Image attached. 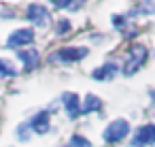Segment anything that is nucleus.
<instances>
[{
	"instance_id": "f257e3e1",
	"label": "nucleus",
	"mask_w": 155,
	"mask_h": 147,
	"mask_svg": "<svg viewBox=\"0 0 155 147\" xmlns=\"http://www.w3.org/2000/svg\"><path fill=\"white\" fill-rule=\"evenodd\" d=\"M147 58H149V51H147L144 45H132L127 49V53H125V64L121 68L123 75L125 77H132L134 73H138L142 68V64L147 62Z\"/></svg>"
},
{
	"instance_id": "f03ea898",
	"label": "nucleus",
	"mask_w": 155,
	"mask_h": 147,
	"mask_svg": "<svg viewBox=\"0 0 155 147\" xmlns=\"http://www.w3.org/2000/svg\"><path fill=\"white\" fill-rule=\"evenodd\" d=\"M89 56V49L87 47H62L58 49L55 53L49 56V62L51 64H74V62H81L83 58Z\"/></svg>"
},
{
	"instance_id": "7ed1b4c3",
	"label": "nucleus",
	"mask_w": 155,
	"mask_h": 147,
	"mask_svg": "<svg viewBox=\"0 0 155 147\" xmlns=\"http://www.w3.org/2000/svg\"><path fill=\"white\" fill-rule=\"evenodd\" d=\"M130 132H132V126H130L127 119H115V121H110V124L104 128L102 138L113 145V143H121L123 138H127Z\"/></svg>"
},
{
	"instance_id": "20e7f679",
	"label": "nucleus",
	"mask_w": 155,
	"mask_h": 147,
	"mask_svg": "<svg viewBox=\"0 0 155 147\" xmlns=\"http://www.w3.org/2000/svg\"><path fill=\"white\" fill-rule=\"evenodd\" d=\"M34 30L32 28H19V30H13L7 39V47L9 49H19V47H26L30 43H34Z\"/></svg>"
},
{
	"instance_id": "39448f33",
	"label": "nucleus",
	"mask_w": 155,
	"mask_h": 147,
	"mask_svg": "<svg viewBox=\"0 0 155 147\" xmlns=\"http://www.w3.org/2000/svg\"><path fill=\"white\" fill-rule=\"evenodd\" d=\"M26 17H28V19H30L34 26H41V28L49 26V19H51L49 9H47L45 5H30V7H28Z\"/></svg>"
},
{
	"instance_id": "423d86ee",
	"label": "nucleus",
	"mask_w": 155,
	"mask_h": 147,
	"mask_svg": "<svg viewBox=\"0 0 155 147\" xmlns=\"http://www.w3.org/2000/svg\"><path fill=\"white\" fill-rule=\"evenodd\" d=\"M28 126L36 134H47L51 130V115H49V111H38L36 115H32V119L28 121Z\"/></svg>"
},
{
	"instance_id": "0eeeda50",
	"label": "nucleus",
	"mask_w": 155,
	"mask_h": 147,
	"mask_svg": "<svg viewBox=\"0 0 155 147\" xmlns=\"http://www.w3.org/2000/svg\"><path fill=\"white\" fill-rule=\"evenodd\" d=\"M153 143H155V124H144V126H140L134 132V138H132V145L134 147L153 145Z\"/></svg>"
},
{
	"instance_id": "6e6552de",
	"label": "nucleus",
	"mask_w": 155,
	"mask_h": 147,
	"mask_svg": "<svg viewBox=\"0 0 155 147\" xmlns=\"http://www.w3.org/2000/svg\"><path fill=\"white\" fill-rule=\"evenodd\" d=\"M62 104H64L66 115H68L70 119H77V117L81 115V98H79L77 94H72V92L62 94Z\"/></svg>"
},
{
	"instance_id": "1a4fd4ad",
	"label": "nucleus",
	"mask_w": 155,
	"mask_h": 147,
	"mask_svg": "<svg viewBox=\"0 0 155 147\" xmlns=\"http://www.w3.org/2000/svg\"><path fill=\"white\" fill-rule=\"evenodd\" d=\"M17 58L24 62V68H26V70H34V68L38 66V62H41V53H38V49H34V47L19 49V51H17Z\"/></svg>"
},
{
	"instance_id": "9d476101",
	"label": "nucleus",
	"mask_w": 155,
	"mask_h": 147,
	"mask_svg": "<svg viewBox=\"0 0 155 147\" xmlns=\"http://www.w3.org/2000/svg\"><path fill=\"white\" fill-rule=\"evenodd\" d=\"M117 73H119V64H117V62H106V64H102L100 68L91 70V77H94L96 81H108V79H113Z\"/></svg>"
},
{
	"instance_id": "9b49d317",
	"label": "nucleus",
	"mask_w": 155,
	"mask_h": 147,
	"mask_svg": "<svg viewBox=\"0 0 155 147\" xmlns=\"http://www.w3.org/2000/svg\"><path fill=\"white\" fill-rule=\"evenodd\" d=\"M100 109H102V100H100L98 96L89 94V96L85 98V102L81 104V115H87V113H96V111H100Z\"/></svg>"
},
{
	"instance_id": "f8f14e48",
	"label": "nucleus",
	"mask_w": 155,
	"mask_h": 147,
	"mask_svg": "<svg viewBox=\"0 0 155 147\" xmlns=\"http://www.w3.org/2000/svg\"><path fill=\"white\" fill-rule=\"evenodd\" d=\"M15 75H17V68L13 66V62L0 58V77H15Z\"/></svg>"
},
{
	"instance_id": "ddd939ff",
	"label": "nucleus",
	"mask_w": 155,
	"mask_h": 147,
	"mask_svg": "<svg viewBox=\"0 0 155 147\" xmlns=\"http://www.w3.org/2000/svg\"><path fill=\"white\" fill-rule=\"evenodd\" d=\"M68 147H94L89 138H85L83 134H72L68 141Z\"/></svg>"
},
{
	"instance_id": "4468645a",
	"label": "nucleus",
	"mask_w": 155,
	"mask_h": 147,
	"mask_svg": "<svg viewBox=\"0 0 155 147\" xmlns=\"http://www.w3.org/2000/svg\"><path fill=\"white\" fill-rule=\"evenodd\" d=\"M15 136H17V138H19L21 143L30 141V136H32V134H30V126H28V121H26V124H19V126H17V130H15Z\"/></svg>"
},
{
	"instance_id": "2eb2a0df",
	"label": "nucleus",
	"mask_w": 155,
	"mask_h": 147,
	"mask_svg": "<svg viewBox=\"0 0 155 147\" xmlns=\"http://www.w3.org/2000/svg\"><path fill=\"white\" fill-rule=\"evenodd\" d=\"M70 28H72V24H70L68 19H60V22L55 24V34H58V36H64V34L70 32Z\"/></svg>"
},
{
	"instance_id": "dca6fc26",
	"label": "nucleus",
	"mask_w": 155,
	"mask_h": 147,
	"mask_svg": "<svg viewBox=\"0 0 155 147\" xmlns=\"http://www.w3.org/2000/svg\"><path fill=\"white\" fill-rule=\"evenodd\" d=\"M125 22H127V17H125V15H115V17H113V26H117V28H119V26H123Z\"/></svg>"
},
{
	"instance_id": "f3484780",
	"label": "nucleus",
	"mask_w": 155,
	"mask_h": 147,
	"mask_svg": "<svg viewBox=\"0 0 155 147\" xmlns=\"http://www.w3.org/2000/svg\"><path fill=\"white\" fill-rule=\"evenodd\" d=\"M151 100H153V104H155V90L151 92Z\"/></svg>"
}]
</instances>
